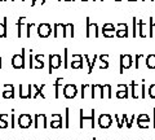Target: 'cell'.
Returning <instances> with one entry per match:
<instances>
[{
    "instance_id": "obj_16",
    "label": "cell",
    "mask_w": 155,
    "mask_h": 140,
    "mask_svg": "<svg viewBox=\"0 0 155 140\" xmlns=\"http://www.w3.org/2000/svg\"><path fill=\"white\" fill-rule=\"evenodd\" d=\"M83 59L84 56L81 55H72V61L70 64V67H72V69L75 70H79V69H83Z\"/></svg>"
},
{
    "instance_id": "obj_45",
    "label": "cell",
    "mask_w": 155,
    "mask_h": 140,
    "mask_svg": "<svg viewBox=\"0 0 155 140\" xmlns=\"http://www.w3.org/2000/svg\"><path fill=\"white\" fill-rule=\"evenodd\" d=\"M133 122H134V114L132 115V117H130V119H128V122H127V127H128V128H130V127H132Z\"/></svg>"
},
{
    "instance_id": "obj_37",
    "label": "cell",
    "mask_w": 155,
    "mask_h": 140,
    "mask_svg": "<svg viewBox=\"0 0 155 140\" xmlns=\"http://www.w3.org/2000/svg\"><path fill=\"white\" fill-rule=\"evenodd\" d=\"M65 127L66 128L70 127V109L69 108L65 109Z\"/></svg>"
},
{
    "instance_id": "obj_59",
    "label": "cell",
    "mask_w": 155,
    "mask_h": 140,
    "mask_svg": "<svg viewBox=\"0 0 155 140\" xmlns=\"http://www.w3.org/2000/svg\"><path fill=\"white\" fill-rule=\"evenodd\" d=\"M12 2H14V0H12Z\"/></svg>"
},
{
    "instance_id": "obj_12",
    "label": "cell",
    "mask_w": 155,
    "mask_h": 140,
    "mask_svg": "<svg viewBox=\"0 0 155 140\" xmlns=\"http://www.w3.org/2000/svg\"><path fill=\"white\" fill-rule=\"evenodd\" d=\"M98 126L101 127V128H104V130H106V128H109L110 126H111V123H113V118H111V115L110 114H101L100 117H98Z\"/></svg>"
},
{
    "instance_id": "obj_52",
    "label": "cell",
    "mask_w": 155,
    "mask_h": 140,
    "mask_svg": "<svg viewBox=\"0 0 155 140\" xmlns=\"http://www.w3.org/2000/svg\"><path fill=\"white\" fill-rule=\"evenodd\" d=\"M81 2H89V0H81Z\"/></svg>"
},
{
    "instance_id": "obj_26",
    "label": "cell",
    "mask_w": 155,
    "mask_h": 140,
    "mask_svg": "<svg viewBox=\"0 0 155 140\" xmlns=\"http://www.w3.org/2000/svg\"><path fill=\"white\" fill-rule=\"evenodd\" d=\"M98 56H93V60H89V56L88 55H84V59H85V61H87V64H88V74H92V71H93V66H94V64H96V59Z\"/></svg>"
},
{
    "instance_id": "obj_51",
    "label": "cell",
    "mask_w": 155,
    "mask_h": 140,
    "mask_svg": "<svg viewBox=\"0 0 155 140\" xmlns=\"http://www.w3.org/2000/svg\"><path fill=\"white\" fill-rule=\"evenodd\" d=\"M142 2H143V3H145V2H146V0H142ZM150 2H154V0H150Z\"/></svg>"
},
{
    "instance_id": "obj_23",
    "label": "cell",
    "mask_w": 155,
    "mask_h": 140,
    "mask_svg": "<svg viewBox=\"0 0 155 140\" xmlns=\"http://www.w3.org/2000/svg\"><path fill=\"white\" fill-rule=\"evenodd\" d=\"M25 22H26V17L18 18V21H17V38L22 36V27L25 26Z\"/></svg>"
},
{
    "instance_id": "obj_5",
    "label": "cell",
    "mask_w": 155,
    "mask_h": 140,
    "mask_svg": "<svg viewBox=\"0 0 155 140\" xmlns=\"http://www.w3.org/2000/svg\"><path fill=\"white\" fill-rule=\"evenodd\" d=\"M62 65V57L60 55H49V74H52V71L53 70H57V69H60Z\"/></svg>"
},
{
    "instance_id": "obj_34",
    "label": "cell",
    "mask_w": 155,
    "mask_h": 140,
    "mask_svg": "<svg viewBox=\"0 0 155 140\" xmlns=\"http://www.w3.org/2000/svg\"><path fill=\"white\" fill-rule=\"evenodd\" d=\"M104 95H105V97H107V99L113 97V92H111L110 84H104Z\"/></svg>"
},
{
    "instance_id": "obj_53",
    "label": "cell",
    "mask_w": 155,
    "mask_h": 140,
    "mask_svg": "<svg viewBox=\"0 0 155 140\" xmlns=\"http://www.w3.org/2000/svg\"><path fill=\"white\" fill-rule=\"evenodd\" d=\"M114 2H122V0H114Z\"/></svg>"
},
{
    "instance_id": "obj_58",
    "label": "cell",
    "mask_w": 155,
    "mask_h": 140,
    "mask_svg": "<svg viewBox=\"0 0 155 140\" xmlns=\"http://www.w3.org/2000/svg\"><path fill=\"white\" fill-rule=\"evenodd\" d=\"M22 2H25V0H22Z\"/></svg>"
},
{
    "instance_id": "obj_21",
    "label": "cell",
    "mask_w": 155,
    "mask_h": 140,
    "mask_svg": "<svg viewBox=\"0 0 155 140\" xmlns=\"http://www.w3.org/2000/svg\"><path fill=\"white\" fill-rule=\"evenodd\" d=\"M32 88H34V95H32L34 100H35L38 96H41V99H45V95L43 94V90L45 88V84H41V87H38L36 84H32Z\"/></svg>"
},
{
    "instance_id": "obj_50",
    "label": "cell",
    "mask_w": 155,
    "mask_h": 140,
    "mask_svg": "<svg viewBox=\"0 0 155 140\" xmlns=\"http://www.w3.org/2000/svg\"><path fill=\"white\" fill-rule=\"evenodd\" d=\"M65 2H74V0H65Z\"/></svg>"
},
{
    "instance_id": "obj_55",
    "label": "cell",
    "mask_w": 155,
    "mask_h": 140,
    "mask_svg": "<svg viewBox=\"0 0 155 140\" xmlns=\"http://www.w3.org/2000/svg\"><path fill=\"white\" fill-rule=\"evenodd\" d=\"M93 2H96V0H93ZM101 2H104V0H101Z\"/></svg>"
},
{
    "instance_id": "obj_42",
    "label": "cell",
    "mask_w": 155,
    "mask_h": 140,
    "mask_svg": "<svg viewBox=\"0 0 155 140\" xmlns=\"http://www.w3.org/2000/svg\"><path fill=\"white\" fill-rule=\"evenodd\" d=\"M35 59V56H32V50H30V56H28V67L30 69H34V60Z\"/></svg>"
},
{
    "instance_id": "obj_18",
    "label": "cell",
    "mask_w": 155,
    "mask_h": 140,
    "mask_svg": "<svg viewBox=\"0 0 155 140\" xmlns=\"http://www.w3.org/2000/svg\"><path fill=\"white\" fill-rule=\"evenodd\" d=\"M19 97L21 99H32V95H34V88H32V84H28L27 86V91H23V86L19 84Z\"/></svg>"
},
{
    "instance_id": "obj_46",
    "label": "cell",
    "mask_w": 155,
    "mask_h": 140,
    "mask_svg": "<svg viewBox=\"0 0 155 140\" xmlns=\"http://www.w3.org/2000/svg\"><path fill=\"white\" fill-rule=\"evenodd\" d=\"M153 126L155 128V108L153 109Z\"/></svg>"
},
{
    "instance_id": "obj_49",
    "label": "cell",
    "mask_w": 155,
    "mask_h": 140,
    "mask_svg": "<svg viewBox=\"0 0 155 140\" xmlns=\"http://www.w3.org/2000/svg\"><path fill=\"white\" fill-rule=\"evenodd\" d=\"M127 2H134V3H136V2H137V0H127Z\"/></svg>"
},
{
    "instance_id": "obj_2",
    "label": "cell",
    "mask_w": 155,
    "mask_h": 140,
    "mask_svg": "<svg viewBox=\"0 0 155 140\" xmlns=\"http://www.w3.org/2000/svg\"><path fill=\"white\" fill-rule=\"evenodd\" d=\"M85 36L87 38H98L100 36V29H98V25L96 22L91 23V20L89 17L85 18Z\"/></svg>"
},
{
    "instance_id": "obj_33",
    "label": "cell",
    "mask_w": 155,
    "mask_h": 140,
    "mask_svg": "<svg viewBox=\"0 0 155 140\" xmlns=\"http://www.w3.org/2000/svg\"><path fill=\"white\" fill-rule=\"evenodd\" d=\"M7 118H8V114H5V113L0 114V128H7L8 127Z\"/></svg>"
},
{
    "instance_id": "obj_19",
    "label": "cell",
    "mask_w": 155,
    "mask_h": 140,
    "mask_svg": "<svg viewBox=\"0 0 155 140\" xmlns=\"http://www.w3.org/2000/svg\"><path fill=\"white\" fill-rule=\"evenodd\" d=\"M62 115L61 114H52V122H51V127L52 128H62Z\"/></svg>"
},
{
    "instance_id": "obj_41",
    "label": "cell",
    "mask_w": 155,
    "mask_h": 140,
    "mask_svg": "<svg viewBox=\"0 0 155 140\" xmlns=\"http://www.w3.org/2000/svg\"><path fill=\"white\" fill-rule=\"evenodd\" d=\"M35 26V23H26V38L28 39V38L31 36V27Z\"/></svg>"
},
{
    "instance_id": "obj_14",
    "label": "cell",
    "mask_w": 155,
    "mask_h": 140,
    "mask_svg": "<svg viewBox=\"0 0 155 140\" xmlns=\"http://www.w3.org/2000/svg\"><path fill=\"white\" fill-rule=\"evenodd\" d=\"M2 91V96L4 99H14L16 97V91H14V86L13 84H4Z\"/></svg>"
},
{
    "instance_id": "obj_48",
    "label": "cell",
    "mask_w": 155,
    "mask_h": 140,
    "mask_svg": "<svg viewBox=\"0 0 155 140\" xmlns=\"http://www.w3.org/2000/svg\"><path fill=\"white\" fill-rule=\"evenodd\" d=\"M2 67H3V59H2V56H0V70H2Z\"/></svg>"
},
{
    "instance_id": "obj_6",
    "label": "cell",
    "mask_w": 155,
    "mask_h": 140,
    "mask_svg": "<svg viewBox=\"0 0 155 140\" xmlns=\"http://www.w3.org/2000/svg\"><path fill=\"white\" fill-rule=\"evenodd\" d=\"M52 34V26L49 23H40L38 25V35L41 39H45V38H49Z\"/></svg>"
},
{
    "instance_id": "obj_44",
    "label": "cell",
    "mask_w": 155,
    "mask_h": 140,
    "mask_svg": "<svg viewBox=\"0 0 155 140\" xmlns=\"http://www.w3.org/2000/svg\"><path fill=\"white\" fill-rule=\"evenodd\" d=\"M11 127L12 128L16 127V117H14V110H12V114H11Z\"/></svg>"
},
{
    "instance_id": "obj_31",
    "label": "cell",
    "mask_w": 155,
    "mask_h": 140,
    "mask_svg": "<svg viewBox=\"0 0 155 140\" xmlns=\"http://www.w3.org/2000/svg\"><path fill=\"white\" fill-rule=\"evenodd\" d=\"M145 64H146L149 69L154 70L155 69V55H149L146 57V60H145Z\"/></svg>"
},
{
    "instance_id": "obj_43",
    "label": "cell",
    "mask_w": 155,
    "mask_h": 140,
    "mask_svg": "<svg viewBox=\"0 0 155 140\" xmlns=\"http://www.w3.org/2000/svg\"><path fill=\"white\" fill-rule=\"evenodd\" d=\"M147 92H149V96L151 99H155V84H151L149 87V90H147Z\"/></svg>"
},
{
    "instance_id": "obj_56",
    "label": "cell",
    "mask_w": 155,
    "mask_h": 140,
    "mask_svg": "<svg viewBox=\"0 0 155 140\" xmlns=\"http://www.w3.org/2000/svg\"><path fill=\"white\" fill-rule=\"evenodd\" d=\"M93 140H97V139H96V138H93Z\"/></svg>"
},
{
    "instance_id": "obj_24",
    "label": "cell",
    "mask_w": 155,
    "mask_h": 140,
    "mask_svg": "<svg viewBox=\"0 0 155 140\" xmlns=\"http://www.w3.org/2000/svg\"><path fill=\"white\" fill-rule=\"evenodd\" d=\"M62 82H64V78H57L54 84H53V87H54V97L56 99H60V87L62 86Z\"/></svg>"
},
{
    "instance_id": "obj_15",
    "label": "cell",
    "mask_w": 155,
    "mask_h": 140,
    "mask_svg": "<svg viewBox=\"0 0 155 140\" xmlns=\"http://www.w3.org/2000/svg\"><path fill=\"white\" fill-rule=\"evenodd\" d=\"M149 122H150V118L146 113H142V114H138L137 118H136V123H137V126L140 128H149Z\"/></svg>"
},
{
    "instance_id": "obj_30",
    "label": "cell",
    "mask_w": 155,
    "mask_h": 140,
    "mask_svg": "<svg viewBox=\"0 0 155 140\" xmlns=\"http://www.w3.org/2000/svg\"><path fill=\"white\" fill-rule=\"evenodd\" d=\"M130 95H132V97L133 99H138V97H141V95H138V84L137 83H134V80L130 82Z\"/></svg>"
},
{
    "instance_id": "obj_13",
    "label": "cell",
    "mask_w": 155,
    "mask_h": 140,
    "mask_svg": "<svg viewBox=\"0 0 155 140\" xmlns=\"http://www.w3.org/2000/svg\"><path fill=\"white\" fill-rule=\"evenodd\" d=\"M101 32H102V35L105 38H107V39L114 38L115 32H116V26H114L113 23H105L104 27L101 29Z\"/></svg>"
},
{
    "instance_id": "obj_32",
    "label": "cell",
    "mask_w": 155,
    "mask_h": 140,
    "mask_svg": "<svg viewBox=\"0 0 155 140\" xmlns=\"http://www.w3.org/2000/svg\"><path fill=\"white\" fill-rule=\"evenodd\" d=\"M98 59L101 60V62H102V65L100 66V69L106 70L109 67V55H101V56H98Z\"/></svg>"
},
{
    "instance_id": "obj_38",
    "label": "cell",
    "mask_w": 155,
    "mask_h": 140,
    "mask_svg": "<svg viewBox=\"0 0 155 140\" xmlns=\"http://www.w3.org/2000/svg\"><path fill=\"white\" fill-rule=\"evenodd\" d=\"M142 59H145L143 55H136L134 56V67L136 69H140V61H141Z\"/></svg>"
},
{
    "instance_id": "obj_36",
    "label": "cell",
    "mask_w": 155,
    "mask_h": 140,
    "mask_svg": "<svg viewBox=\"0 0 155 140\" xmlns=\"http://www.w3.org/2000/svg\"><path fill=\"white\" fill-rule=\"evenodd\" d=\"M150 32H149V38H154L155 36V23H154V20L153 17H150Z\"/></svg>"
},
{
    "instance_id": "obj_57",
    "label": "cell",
    "mask_w": 155,
    "mask_h": 140,
    "mask_svg": "<svg viewBox=\"0 0 155 140\" xmlns=\"http://www.w3.org/2000/svg\"><path fill=\"white\" fill-rule=\"evenodd\" d=\"M58 2H62V0H58Z\"/></svg>"
},
{
    "instance_id": "obj_8",
    "label": "cell",
    "mask_w": 155,
    "mask_h": 140,
    "mask_svg": "<svg viewBox=\"0 0 155 140\" xmlns=\"http://www.w3.org/2000/svg\"><path fill=\"white\" fill-rule=\"evenodd\" d=\"M91 99H105L102 84H93L91 87Z\"/></svg>"
},
{
    "instance_id": "obj_17",
    "label": "cell",
    "mask_w": 155,
    "mask_h": 140,
    "mask_svg": "<svg viewBox=\"0 0 155 140\" xmlns=\"http://www.w3.org/2000/svg\"><path fill=\"white\" fill-rule=\"evenodd\" d=\"M116 97L118 99H128L129 97V88L127 84H118Z\"/></svg>"
},
{
    "instance_id": "obj_1",
    "label": "cell",
    "mask_w": 155,
    "mask_h": 140,
    "mask_svg": "<svg viewBox=\"0 0 155 140\" xmlns=\"http://www.w3.org/2000/svg\"><path fill=\"white\" fill-rule=\"evenodd\" d=\"M25 53H26V50L22 48L21 50V55H14L11 60V64L14 69H25L26 67V57H25Z\"/></svg>"
},
{
    "instance_id": "obj_25",
    "label": "cell",
    "mask_w": 155,
    "mask_h": 140,
    "mask_svg": "<svg viewBox=\"0 0 155 140\" xmlns=\"http://www.w3.org/2000/svg\"><path fill=\"white\" fill-rule=\"evenodd\" d=\"M43 59H44V55H43V53L35 56V59H34V60L36 61V65L34 66V69L39 70V69H43V67H44V61H43Z\"/></svg>"
},
{
    "instance_id": "obj_35",
    "label": "cell",
    "mask_w": 155,
    "mask_h": 140,
    "mask_svg": "<svg viewBox=\"0 0 155 140\" xmlns=\"http://www.w3.org/2000/svg\"><path fill=\"white\" fill-rule=\"evenodd\" d=\"M91 84H81V91H80V96L81 99H85L87 97V91L91 90Z\"/></svg>"
},
{
    "instance_id": "obj_9",
    "label": "cell",
    "mask_w": 155,
    "mask_h": 140,
    "mask_svg": "<svg viewBox=\"0 0 155 140\" xmlns=\"http://www.w3.org/2000/svg\"><path fill=\"white\" fill-rule=\"evenodd\" d=\"M34 127L36 130L38 128H47L48 123H47V115L45 114H35L34 115Z\"/></svg>"
},
{
    "instance_id": "obj_29",
    "label": "cell",
    "mask_w": 155,
    "mask_h": 140,
    "mask_svg": "<svg viewBox=\"0 0 155 140\" xmlns=\"http://www.w3.org/2000/svg\"><path fill=\"white\" fill-rule=\"evenodd\" d=\"M114 118L116 119V122H118V128H122V127H123V125H124V123L127 125V122H128V115L125 114V113L122 115V119L119 118V115H118V114H115V115H114Z\"/></svg>"
},
{
    "instance_id": "obj_54",
    "label": "cell",
    "mask_w": 155,
    "mask_h": 140,
    "mask_svg": "<svg viewBox=\"0 0 155 140\" xmlns=\"http://www.w3.org/2000/svg\"><path fill=\"white\" fill-rule=\"evenodd\" d=\"M0 2H7V0H0Z\"/></svg>"
},
{
    "instance_id": "obj_10",
    "label": "cell",
    "mask_w": 155,
    "mask_h": 140,
    "mask_svg": "<svg viewBox=\"0 0 155 140\" xmlns=\"http://www.w3.org/2000/svg\"><path fill=\"white\" fill-rule=\"evenodd\" d=\"M62 94L66 99H75L78 95V88L75 84H66L62 90Z\"/></svg>"
},
{
    "instance_id": "obj_20",
    "label": "cell",
    "mask_w": 155,
    "mask_h": 140,
    "mask_svg": "<svg viewBox=\"0 0 155 140\" xmlns=\"http://www.w3.org/2000/svg\"><path fill=\"white\" fill-rule=\"evenodd\" d=\"M62 29H64V34H62V38H74L75 32H74V25L72 23H66L64 25L62 23Z\"/></svg>"
},
{
    "instance_id": "obj_27",
    "label": "cell",
    "mask_w": 155,
    "mask_h": 140,
    "mask_svg": "<svg viewBox=\"0 0 155 140\" xmlns=\"http://www.w3.org/2000/svg\"><path fill=\"white\" fill-rule=\"evenodd\" d=\"M137 29L140 31V38H142V39H146L147 35L146 32H145V23L142 20H137Z\"/></svg>"
},
{
    "instance_id": "obj_28",
    "label": "cell",
    "mask_w": 155,
    "mask_h": 140,
    "mask_svg": "<svg viewBox=\"0 0 155 140\" xmlns=\"http://www.w3.org/2000/svg\"><path fill=\"white\" fill-rule=\"evenodd\" d=\"M53 36L54 38H60V36H62V34H64V29H62V23H54L53 25Z\"/></svg>"
},
{
    "instance_id": "obj_4",
    "label": "cell",
    "mask_w": 155,
    "mask_h": 140,
    "mask_svg": "<svg viewBox=\"0 0 155 140\" xmlns=\"http://www.w3.org/2000/svg\"><path fill=\"white\" fill-rule=\"evenodd\" d=\"M120 67H119V73L123 74L124 70L129 69L133 64V60H132V56L130 55H120Z\"/></svg>"
},
{
    "instance_id": "obj_3",
    "label": "cell",
    "mask_w": 155,
    "mask_h": 140,
    "mask_svg": "<svg viewBox=\"0 0 155 140\" xmlns=\"http://www.w3.org/2000/svg\"><path fill=\"white\" fill-rule=\"evenodd\" d=\"M34 123V119L31 118V115L30 114H27V113H23L21 114L18 117L17 119V125H18V127L19 128H28V127H31V125Z\"/></svg>"
},
{
    "instance_id": "obj_7",
    "label": "cell",
    "mask_w": 155,
    "mask_h": 140,
    "mask_svg": "<svg viewBox=\"0 0 155 140\" xmlns=\"http://www.w3.org/2000/svg\"><path fill=\"white\" fill-rule=\"evenodd\" d=\"M128 25L127 23H118L116 25V32H115V36L119 38V39H127L129 36V32H128Z\"/></svg>"
},
{
    "instance_id": "obj_22",
    "label": "cell",
    "mask_w": 155,
    "mask_h": 140,
    "mask_svg": "<svg viewBox=\"0 0 155 140\" xmlns=\"http://www.w3.org/2000/svg\"><path fill=\"white\" fill-rule=\"evenodd\" d=\"M7 23H8V17H4L3 22L0 23V39L8 36V29H7Z\"/></svg>"
},
{
    "instance_id": "obj_39",
    "label": "cell",
    "mask_w": 155,
    "mask_h": 140,
    "mask_svg": "<svg viewBox=\"0 0 155 140\" xmlns=\"http://www.w3.org/2000/svg\"><path fill=\"white\" fill-rule=\"evenodd\" d=\"M137 20L138 18L137 17H133V29H132V35H133V38H136L137 36Z\"/></svg>"
},
{
    "instance_id": "obj_47",
    "label": "cell",
    "mask_w": 155,
    "mask_h": 140,
    "mask_svg": "<svg viewBox=\"0 0 155 140\" xmlns=\"http://www.w3.org/2000/svg\"><path fill=\"white\" fill-rule=\"evenodd\" d=\"M36 5V0H31V7H35Z\"/></svg>"
},
{
    "instance_id": "obj_11",
    "label": "cell",
    "mask_w": 155,
    "mask_h": 140,
    "mask_svg": "<svg viewBox=\"0 0 155 140\" xmlns=\"http://www.w3.org/2000/svg\"><path fill=\"white\" fill-rule=\"evenodd\" d=\"M83 112H84V110L80 109V125H79V127L83 128L85 121H91V127L94 128V112H96V110H94V109L91 110V115H89V117H87V115H85Z\"/></svg>"
},
{
    "instance_id": "obj_40",
    "label": "cell",
    "mask_w": 155,
    "mask_h": 140,
    "mask_svg": "<svg viewBox=\"0 0 155 140\" xmlns=\"http://www.w3.org/2000/svg\"><path fill=\"white\" fill-rule=\"evenodd\" d=\"M64 55H65V60H64V69H67L69 65V60H67V55H69V48H65L64 50Z\"/></svg>"
}]
</instances>
